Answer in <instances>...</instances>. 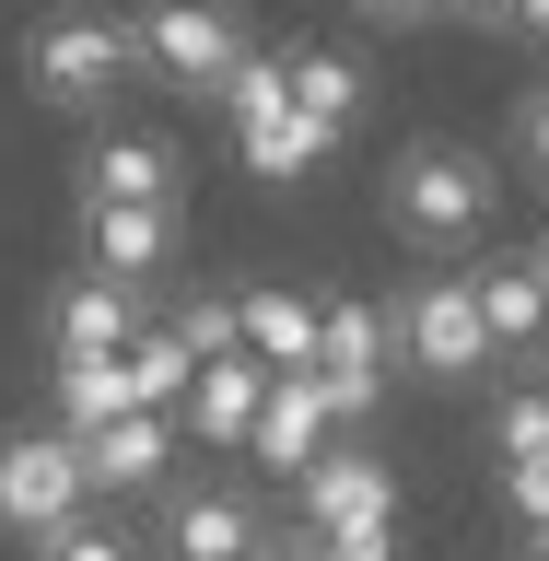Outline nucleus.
<instances>
[{"instance_id": "28", "label": "nucleus", "mask_w": 549, "mask_h": 561, "mask_svg": "<svg viewBox=\"0 0 549 561\" xmlns=\"http://www.w3.org/2000/svg\"><path fill=\"white\" fill-rule=\"evenodd\" d=\"M515 24H538V35H549V0H515Z\"/></svg>"}, {"instance_id": "3", "label": "nucleus", "mask_w": 549, "mask_h": 561, "mask_svg": "<svg viewBox=\"0 0 549 561\" xmlns=\"http://www.w3.org/2000/svg\"><path fill=\"white\" fill-rule=\"evenodd\" d=\"M94 503L70 433H0V538H59L70 515Z\"/></svg>"}, {"instance_id": "13", "label": "nucleus", "mask_w": 549, "mask_h": 561, "mask_svg": "<svg viewBox=\"0 0 549 561\" xmlns=\"http://www.w3.org/2000/svg\"><path fill=\"white\" fill-rule=\"evenodd\" d=\"M245 445L270 456V468H305V456L328 445V398H316V375H270V386H258V421H245Z\"/></svg>"}, {"instance_id": "2", "label": "nucleus", "mask_w": 549, "mask_h": 561, "mask_svg": "<svg viewBox=\"0 0 549 561\" xmlns=\"http://www.w3.org/2000/svg\"><path fill=\"white\" fill-rule=\"evenodd\" d=\"M245 59V35L235 12H210V0H140L129 12V70H152L164 94H222V70Z\"/></svg>"}, {"instance_id": "27", "label": "nucleus", "mask_w": 549, "mask_h": 561, "mask_svg": "<svg viewBox=\"0 0 549 561\" xmlns=\"http://www.w3.org/2000/svg\"><path fill=\"white\" fill-rule=\"evenodd\" d=\"M270 561H328V538H293V550H270Z\"/></svg>"}, {"instance_id": "10", "label": "nucleus", "mask_w": 549, "mask_h": 561, "mask_svg": "<svg viewBox=\"0 0 549 561\" xmlns=\"http://www.w3.org/2000/svg\"><path fill=\"white\" fill-rule=\"evenodd\" d=\"M235 152H245V175H270V187H293V175H316L328 152H340V140H328V129L305 117V105L281 94V105H258V117H235Z\"/></svg>"}, {"instance_id": "9", "label": "nucleus", "mask_w": 549, "mask_h": 561, "mask_svg": "<svg viewBox=\"0 0 549 561\" xmlns=\"http://www.w3.org/2000/svg\"><path fill=\"white\" fill-rule=\"evenodd\" d=\"M82 199H152V210H175V140L105 129L94 152H82Z\"/></svg>"}, {"instance_id": "16", "label": "nucleus", "mask_w": 549, "mask_h": 561, "mask_svg": "<svg viewBox=\"0 0 549 561\" xmlns=\"http://www.w3.org/2000/svg\"><path fill=\"white\" fill-rule=\"evenodd\" d=\"M164 550H175V561H270V538H258V503H235V491H199V503H175Z\"/></svg>"}, {"instance_id": "4", "label": "nucleus", "mask_w": 549, "mask_h": 561, "mask_svg": "<svg viewBox=\"0 0 549 561\" xmlns=\"http://www.w3.org/2000/svg\"><path fill=\"white\" fill-rule=\"evenodd\" d=\"M117 82H129V24L117 12H59L35 35V94L47 105H105Z\"/></svg>"}, {"instance_id": "20", "label": "nucleus", "mask_w": 549, "mask_h": 561, "mask_svg": "<svg viewBox=\"0 0 549 561\" xmlns=\"http://www.w3.org/2000/svg\"><path fill=\"white\" fill-rule=\"evenodd\" d=\"M491 433H503V468H538V456H549V398L526 386V398H515L503 421H491Z\"/></svg>"}, {"instance_id": "5", "label": "nucleus", "mask_w": 549, "mask_h": 561, "mask_svg": "<svg viewBox=\"0 0 549 561\" xmlns=\"http://www.w3.org/2000/svg\"><path fill=\"white\" fill-rule=\"evenodd\" d=\"M398 340H410V363L433 386H468L491 363V340H480V305H468V280H421L410 293V316H398Z\"/></svg>"}, {"instance_id": "25", "label": "nucleus", "mask_w": 549, "mask_h": 561, "mask_svg": "<svg viewBox=\"0 0 549 561\" xmlns=\"http://www.w3.org/2000/svg\"><path fill=\"white\" fill-rule=\"evenodd\" d=\"M515 515L549 538V456H538V468H515Z\"/></svg>"}, {"instance_id": "17", "label": "nucleus", "mask_w": 549, "mask_h": 561, "mask_svg": "<svg viewBox=\"0 0 549 561\" xmlns=\"http://www.w3.org/2000/svg\"><path fill=\"white\" fill-rule=\"evenodd\" d=\"M281 94L340 140L351 117H363V59H351V47H293V59H281Z\"/></svg>"}, {"instance_id": "8", "label": "nucleus", "mask_w": 549, "mask_h": 561, "mask_svg": "<svg viewBox=\"0 0 549 561\" xmlns=\"http://www.w3.org/2000/svg\"><path fill=\"white\" fill-rule=\"evenodd\" d=\"M82 245H94V280H152V270H175V210L82 199Z\"/></svg>"}, {"instance_id": "15", "label": "nucleus", "mask_w": 549, "mask_h": 561, "mask_svg": "<svg viewBox=\"0 0 549 561\" xmlns=\"http://www.w3.org/2000/svg\"><path fill=\"white\" fill-rule=\"evenodd\" d=\"M468 305H480V340L491 351H549V280L526 270V257H515V270H480Z\"/></svg>"}, {"instance_id": "21", "label": "nucleus", "mask_w": 549, "mask_h": 561, "mask_svg": "<svg viewBox=\"0 0 549 561\" xmlns=\"http://www.w3.org/2000/svg\"><path fill=\"white\" fill-rule=\"evenodd\" d=\"M35 550H47V561H140L129 538H117V526H94V515H70L59 538H35Z\"/></svg>"}, {"instance_id": "30", "label": "nucleus", "mask_w": 549, "mask_h": 561, "mask_svg": "<svg viewBox=\"0 0 549 561\" xmlns=\"http://www.w3.org/2000/svg\"><path fill=\"white\" fill-rule=\"evenodd\" d=\"M526 270H538V280H549V245H538V257H526Z\"/></svg>"}, {"instance_id": "31", "label": "nucleus", "mask_w": 549, "mask_h": 561, "mask_svg": "<svg viewBox=\"0 0 549 561\" xmlns=\"http://www.w3.org/2000/svg\"><path fill=\"white\" fill-rule=\"evenodd\" d=\"M526 561H549V538H538V550H526Z\"/></svg>"}, {"instance_id": "19", "label": "nucleus", "mask_w": 549, "mask_h": 561, "mask_svg": "<svg viewBox=\"0 0 549 561\" xmlns=\"http://www.w3.org/2000/svg\"><path fill=\"white\" fill-rule=\"evenodd\" d=\"M117 363H129L140 410H175V398H187V375H199V351L175 340V328H129V351H117Z\"/></svg>"}, {"instance_id": "14", "label": "nucleus", "mask_w": 549, "mask_h": 561, "mask_svg": "<svg viewBox=\"0 0 549 561\" xmlns=\"http://www.w3.org/2000/svg\"><path fill=\"white\" fill-rule=\"evenodd\" d=\"M235 351H258L270 375L316 363V293H235Z\"/></svg>"}, {"instance_id": "11", "label": "nucleus", "mask_w": 549, "mask_h": 561, "mask_svg": "<svg viewBox=\"0 0 549 561\" xmlns=\"http://www.w3.org/2000/svg\"><path fill=\"white\" fill-rule=\"evenodd\" d=\"M258 386H270V363H258V351H210L199 375H187V398H175V410L199 421L210 445H245V421H258Z\"/></svg>"}, {"instance_id": "18", "label": "nucleus", "mask_w": 549, "mask_h": 561, "mask_svg": "<svg viewBox=\"0 0 549 561\" xmlns=\"http://www.w3.org/2000/svg\"><path fill=\"white\" fill-rule=\"evenodd\" d=\"M117 410H140V386H129V363H117V351L59 363V433H94V421H117Z\"/></svg>"}, {"instance_id": "29", "label": "nucleus", "mask_w": 549, "mask_h": 561, "mask_svg": "<svg viewBox=\"0 0 549 561\" xmlns=\"http://www.w3.org/2000/svg\"><path fill=\"white\" fill-rule=\"evenodd\" d=\"M468 12H515V0H468Z\"/></svg>"}, {"instance_id": "26", "label": "nucleus", "mask_w": 549, "mask_h": 561, "mask_svg": "<svg viewBox=\"0 0 549 561\" xmlns=\"http://www.w3.org/2000/svg\"><path fill=\"white\" fill-rule=\"evenodd\" d=\"M375 24H421V12H445V0H363Z\"/></svg>"}, {"instance_id": "7", "label": "nucleus", "mask_w": 549, "mask_h": 561, "mask_svg": "<svg viewBox=\"0 0 549 561\" xmlns=\"http://www.w3.org/2000/svg\"><path fill=\"white\" fill-rule=\"evenodd\" d=\"M70 456H82L94 491H152L164 456H175V410H117V421H94V433H70Z\"/></svg>"}, {"instance_id": "32", "label": "nucleus", "mask_w": 549, "mask_h": 561, "mask_svg": "<svg viewBox=\"0 0 549 561\" xmlns=\"http://www.w3.org/2000/svg\"><path fill=\"white\" fill-rule=\"evenodd\" d=\"M538 398H549V386H538Z\"/></svg>"}, {"instance_id": "22", "label": "nucleus", "mask_w": 549, "mask_h": 561, "mask_svg": "<svg viewBox=\"0 0 549 561\" xmlns=\"http://www.w3.org/2000/svg\"><path fill=\"white\" fill-rule=\"evenodd\" d=\"M175 340L199 351V363H210V351H235V305H187V316H175Z\"/></svg>"}, {"instance_id": "12", "label": "nucleus", "mask_w": 549, "mask_h": 561, "mask_svg": "<svg viewBox=\"0 0 549 561\" xmlns=\"http://www.w3.org/2000/svg\"><path fill=\"white\" fill-rule=\"evenodd\" d=\"M140 328V293L129 280H70L59 316H47V340H59V363H94V351H129Z\"/></svg>"}, {"instance_id": "24", "label": "nucleus", "mask_w": 549, "mask_h": 561, "mask_svg": "<svg viewBox=\"0 0 549 561\" xmlns=\"http://www.w3.org/2000/svg\"><path fill=\"white\" fill-rule=\"evenodd\" d=\"M515 140H526V164L549 175V94H526V105H515Z\"/></svg>"}, {"instance_id": "1", "label": "nucleus", "mask_w": 549, "mask_h": 561, "mask_svg": "<svg viewBox=\"0 0 549 561\" xmlns=\"http://www.w3.org/2000/svg\"><path fill=\"white\" fill-rule=\"evenodd\" d=\"M386 222L410 245H468L491 222V164L468 140H410V152L386 164Z\"/></svg>"}, {"instance_id": "23", "label": "nucleus", "mask_w": 549, "mask_h": 561, "mask_svg": "<svg viewBox=\"0 0 549 561\" xmlns=\"http://www.w3.org/2000/svg\"><path fill=\"white\" fill-rule=\"evenodd\" d=\"M328 561H398V526H328Z\"/></svg>"}, {"instance_id": "6", "label": "nucleus", "mask_w": 549, "mask_h": 561, "mask_svg": "<svg viewBox=\"0 0 549 561\" xmlns=\"http://www.w3.org/2000/svg\"><path fill=\"white\" fill-rule=\"evenodd\" d=\"M293 480H305L316 538H328V526H398V480H386V456H363V445H316Z\"/></svg>"}]
</instances>
